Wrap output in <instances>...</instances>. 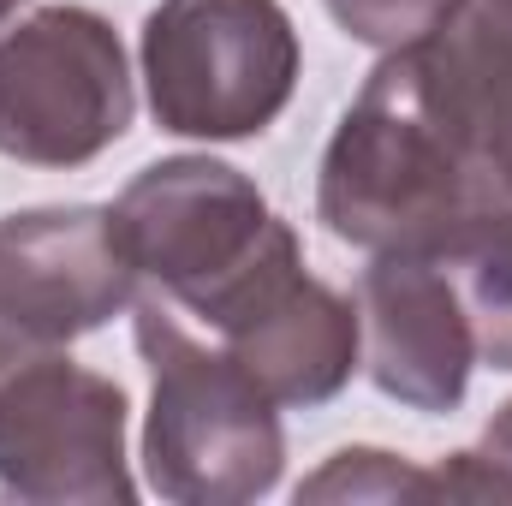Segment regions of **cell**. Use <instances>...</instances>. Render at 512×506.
<instances>
[{
	"label": "cell",
	"instance_id": "5",
	"mask_svg": "<svg viewBox=\"0 0 512 506\" xmlns=\"http://www.w3.org/2000/svg\"><path fill=\"white\" fill-rule=\"evenodd\" d=\"M0 495L24 506H131L126 387L66 358L18 346L0 358Z\"/></svg>",
	"mask_w": 512,
	"mask_h": 506
},
{
	"label": "cell",
	"instance_id": "3",
	"mask_svg": "<svg viewBox=\"0 0 512 506\" xmlns=\"http://www.w3.org/2000/svg\"><path fill=\"white\" fill-rule=\"evenodd\" d=\"M155 126L203 143H245L298 90V30L280 0H161L137 42Z\"/></svg>",
	"mask_w": 512,
	"mask_h": 506
},
{
	"label": "cell",
	"instance_id": "2",
	"mask_svg": "<svg viewBox=\"0 0 512 506\" xmlns=\"http://www.w3.org/2000/svg\"><path fill=\"white\" fill-rule=\"evenodd\" d=\"M131 334L149 370L143 477L173 506H245L280 483V405L221 346L197 340L161 298L131 304Z\"/></svg>",
	"mask_w": 512,
	"mask_h": 506
},
{
	"label": "cell",
	"instance_id": "14",
	"mask_svg": "<svg viewBox=\"0 0 512 506\" xmlns=\"http://www.w3.org/2000/svg\"><path fill=\"white\" fill-rule=\"evenodd\" d=\"M322 6L352 42H364L376 54H393L405 42H423L459 0H322Z\"/></svg>",
	"mask_w": 512,
	"mask_h": 506
},
{
	"label": "cell",
	"instance_id": "7",
	"mask_svg": "<svg viewBox=\"0 0 512 506\" xmlns=\"http://www.w3.org/2000/svg\"><path fill=\"white\" fill-rule=\"evenodd\" d=\"M203 322L274 405H328L364 370L358 304L304 268L292 227L221 292Z\"/></svg>",
	"mask_w": 512,
	"mask_h": 506
},
{
	"label": "cell",
	"instance_id": "16",
	"mask_svg": "<svg viewBox=\"0 0 512 506\" xmlns=\"http://www.w3.org/2000/svg\"><path fill=\"white\" fill-rule=\"evenodd\" d=\"M18 6H24V0H0V30L12 24V12H18Z\"/></svg>",
	"mask_w": 512,
	"mask_h": 506
},
{
	"label": "cell",
	"instance_id": "1",
	"mask_svg": "<svg viewBox=\"0 0 512 506\" xmlns=\"http://www.w3.org/2000/svg\"><path fill=\"white\" fill-rule=\"evenodd\" d=\"M495 209L453 137L423 48L405 42L376 60L358 102L322 149L316 215L352 251H429L471 215Z\"/></svg>",
	"mask_w": 512,
	"mask_h": 506
},
{
	"label": "cell",
	"instance_id": "11",
	"mask_svg": "<svg viewBox=\"0 0 512 506\" xmlns=\"http://www.w3.org/2000/svg\"><path fill=\"white\" fill-rule=\"evenodd\" d=\"M429 251L441 256V268L465 298V316L477 328V358L512 376V209L471 215Z\"/></svg>",
	"mask_w": 512,
	"mask_h": 506
},
{
	"label": "cell",
	"instance_id": "15",
	"mask_svg": "<svg viewBox=\"0 0 512 506\" xmlns=\"http://www.w3.org/2000/svg\"><path fill=\"white\" fill-rule=\"evenodd\" d=\"M477 6H489L495 18H507V24H512V0H477Z\"/></svg>",
	"mask_w": 512,
	"mask_h": 506
},
{
	"label": "cell",
	"instance_id": "9",
	"mask_svg": "<svg viewBox=\"0 0 512 506\" xmlns=\"http://www.w3.org/2000/svg\"><path fill=\"white\" fill-rule=\"evenodd\" d=\"M358 328H364V376L376 393L441 417L459 411L471 393L477 328L465 316V298L435 251H382L358 274Z\"/></svg>",
	"mask_w": 512,
	"mask_h": 506
},
{
	"label": "cell",
	"instance_id": "13",
	"mask_svg": "<svg viewBox=\"0 0 512 506\" xmlns=\"http://www.w3.org/2000/svg\"><path fill=\"white\" fill-rule=\"evenodd\" d=\"M441 501H501L512 506V399L489 417L483 441L471 453H453L435 465Z\"/></svg>",
	"mask_w": 512,
	"mask_h": 506
},
{
	"label": "cell",
	"instance_id": "12",
	"mask_svg": "<svg viewBox=\"0 0 512 506\" xmlns=\"http://www.w3.org/2000/svg\"><path fill=\"white\" fill-rule=\"evenodd\" d=\"M298 501H441L435 465H411L382 447H340L298 483Z\"/></svg>",
	"mask_w": 512,
	"mask_h": 506
},
{
	"label": "cell",
	"instance_id": "6",
	"mask_svg": "<svg viewBox=\"0 0 512 506\" xmlns=\"http://www.w3.org/2000/svg\"><path fill=\"white\" fill-rule=\"evenodd\" d=\"M108 215L137 280L191 316H209L221 292L286 233L256 179L215 155H167L143 167Z\"/></svg>",
	"mask_w": 512,
	"mask_h": 506
},
{
	"label": "cell",
	"instance_id": "4",
	"mask_svg": "<svg viewBox=\"0 0 512 506\" xmlns=\"http://www.w3.org/2000/svg\"><path fill=\"white\" fill-rule=\"evenodd\" d=\"M137 90L120 30L90 6H42L0 30V155L90 167L131 131Z\"/></svg>",
	"mask_w": 512,
	"mask_h": 506
},
{
	"label": "cell",
	"instance_id": "8",
	"mask_svg": "<svg viewBox=\"0 0 512 506\" xmlns=\"http://www.w3.org/2000/svg\"><path fill=\"white\" fill-rule=\"evenodd\" d=\"M137 304V268L96 203L0 221V322L36 346H72Z\"/></svg>",
	"mask_w": 512,
	"mask_h": 506
},
{
	"label": "cell",
	"instance_id": "10",
	"mask_svg": "<svg viewBox=\"0 0 512 506\" xmlns=\"http://www.w3.org/2000/svg\"><path fill=\"white\" fill-rule=\"evenodd\" d=\"M417 48L483 197L512 209V24L477 0H459Z\"/></svg>",
	"mask_w": 512,
	"mask_h": 506
}]
</instances>
